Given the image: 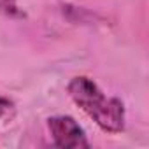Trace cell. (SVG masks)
<instances>
[{
    "instance_id": "6da1fadb",
    "label": "cell",
    "mask_w": 149,
    "mask_h": 149,
    "mask_svg": "<svg viewBox=\"0 0 149 149\" xmlns=\"http://www.w3.org/2000/svg\"><path fill=\"white\" fill-rule=\"evenodd\" d=\"M68 93L95 123L105 132H121L125 125V107L118 98H107L100 88L88 77H74L68 84Z\"/></svg>"
},
{
    "instance_id": "7a4b0ae2",
    "label": "cell",
    "mask_w": 149,
    "mask_h": 149,
    "mask_svg": "<svg viewBox=\"0 0 149 149\" xmlns=\"http://www.w3.org/2000/svg\"><path fill=\"white\" fill-rule=\"evenodd\" d=\"M49 130L53 140L58 147L76 149V147H88L86 135L83 128L77 125L76 119L68 116H56L49 119Z\"/></svg>"
},
{
    "instance_id": "3957f363",
    "label": "cell",
    "mask_w": 149,
    "mask_h": 149,
    "mask_svg": "<svg viewBox=\"0 0 149 149\" xmlns=\"http://www.w3.org/2000/svg\"><path fill=\"white\" fill-rule=\"evenodd\" d=\"M0 13L7 16H19V9L16 6V0H0Z\"/></svg>"
},
{
    "instance_id": "277c9868",
    "label": "cell",
    "mask_w": 149,
    "mask_h": 149,
    "mask_svg": "<svg viewBox=\"0 0 149 149\" xmlns=\"http://www.w3.org/2000/svg\"><path fill=\"white\" fill-rule=\"evenodd\" d=\"M11 107H13V104H11L7 98H2V97H0V118H2L4 114H7Z\"/></svg>"
}]
</instances>
